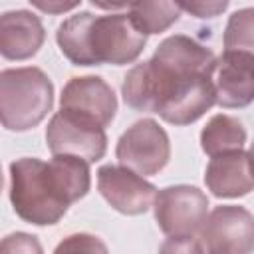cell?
<instances>
[{
  "label": "cell",
  "instance_id": "1",
  "mask_svg": "<svg viewBox=\"0 0 254 254\" xmlns=\"http://www.w3.org/2000/svg\"><path fill=\"white\" fill-rule=\"evenodd\" d=\"M89 163L73 155H54L48 163L22 157L10 165V202L30 224H56L67 206L87 194Z\"/></svg>",
  "mask_w": 254,
  "mask_h": 254
},
{
  "label": "cell",
  "instance_id": "2",
  "mask_svg": "<svg viewBox=\"0 0 254 254\" xmlns=\"http://www.w3.org/2000/svg\"><path fill=\"white\" fill-rule=\"evenodd\" d=\"M121 91L129 107L157 113L173 125L194 123L216 103L210 73L179 71L155 58L133 65Z\"/></svg>",
  "mask_w": 254,
  "mask_h": 254
},
{
  "label": "cell",
  "instance_id": "3",
  "mask_svg": "<svg viewBox=\"0 0 254 254\" xmlns=\"http://www.w3.org/2000/svg\"><path fill=\"white\" fill-rule=\"evenodd\" d=\"M56 42L73 65H123L141 56L147 36L127 12H77L58 26Z\"/></svg>",
  "mask_w": 254,
  "mask_h": 254
},
{
  "label": "cell",
  "instance_id": "4",
  "mask_svg": "<svg viewBox=\"0 0 254 254\" xmlns=\"http://www.w3.org/2000/svg\"><path fill=\"white\" fill-rule=\"evenodd\" d=\"M54 105V85L40 67H10L0 73V119L8 131L36 127Z\"/></svg>",
  "mask_w": 254,
  "mask_h": 254
},
{
  "label": "cell",
  "instance_id": "5",
  "mask_svg": "<svg viewBox=\"0 0 254 254\" xmlns=\"http://www.w3.org/2000/svg\"><path fill=\"white\" fill-rule=\"evenodd\" d=\"M115 155L121 167L139 177L157 175L171 159L169 135L155 119H139L119 137Z\"/></svg>",
  "mask_w": 254,
  "mask_h": 254
},
{
  "label": "cell",
  "instance_id": "6",
  "mask_svg": "<svg viewBox=\"0 0 254 254\" xmlns=\"http://www.w3.org/2000/svg\"><path fill=\"white\" fill-rule=\"evenodd\" d=\"M208 216V196L190 185H175L157 192L155 220L167 236H194Z\"/></svg>",
  "mask_w": 254,
  "mask_h": 254
},
{
  "label": "cell",
  "instance_id": "7",
  "mask_svg": "<svg viewBox=\"0 0 254 254\" xmlns=\"http://www.w3.org/2000/svg\"><path fill=\"white\" fill-rule=\"evenodd\" d=\"M46 143L54 155H73L87 163L103 159L107 151V135L101 125L62 109L46 127Z\"/></svg>",
  "mask_w": 254,
  "mask_h": 254
},
{
  "label": "cell",
  "instance_id": "8",
  "mask_svg": "<svg viewBox=\"0 0 254 254\" xmlns=\"http://www.w3.org/2000/svg\"><path fill=\"white\" fill-rule=\"evenodd\" d=\"M206 254H252L254 216L236 204L216 206L200 228Z\"/></svg>",
  "mask_w": 254,
  "mask_h": 254
},
{
  "label": "cell",
  "instance_id": "9",
  "mask_svg": "<svg viewBox=\"0 0 254 254\" xmlns=\"http://www.w3.org/2000/svg\"><path fill=\"white\" fill-rule=\"evenodd\" d=\"M97 189L115 210L129 216L147 212L157 198V189L127 167L103 165L97 171Z\"/></svg>",
  "mask_w": 254,
  "mask_h": 254
},
{
  "label": "cell",
  "instance_id": "10",
  "mask_svg": "<svg viewBox=\"0 0 254 254\" xmlns=\"http://www.w3.org/2000/svg\"><path fill=\"white\" fill-rule=\"evenodd\" d=\"M60 109L91 119L105 129L115 117L117 97L111 85L97 75L71 77L62 89Z\"/></svg>",
  "mask_w": 254,
  "mask_h": 254
},
{
  "label": "cell",
  "instance_id": "11",
  "mask_svg": "<svg viewBox=\"0 0 254 254\" xmlns=\"http://www.w3.org/2000/svg\"><path fill=\"white\" fill-rule=\"evenodd\" d=\"M216 103L240 109L254 101V58L244 52H222L212 71Z\"/></svg>",
  "mask_w": 254,
  "mask_h": 254
},
{
  "label": "cell",
  "instance_id": "12",
  "mask_svg": "<svg viewBox=\"0 0 254 254\" xmlns=\"http://www.w3.org/2000/svg\"><path fill=\"white\" fill-rule=\"evenodd\" d=\"M204 183L218 198H236L254 190V173L248 153L240 149L210 157L204 171Z\"/></svg>",
  "mask_w": 254,
  "mask_h": 254
},
{
  "label": "cell",
  "instance_id": "13",
  "mask_svg": "<svg viewBox=\"0 0 254 254\" xmlns=\"http://www.w3.org/2000/svg\"><path fill=\"white\" fill-rule=\"evenodd\" d=\"M46 38L42 20L28 10H12L0 16V54L6 60H28L38 54Z\"/></svg>",
  "mask_w": 254,
  "mask_h": 254
},
{
  "label": "cell",
  "instance_id": "14",
  "mask_svg": "<svg viewBox=\"0 0 254 254\" xmlns=\"http://www.w3.org/2000/svg\"><path fill=\"white\" fill-rule=\"evenodd\" d=\"M244 143H246L244 125L236 117L226 113H218L210 117L200 131V147L208 157L240 151Z\"/></svg>",
  "mask_w": 254,
  "mask_h": 254
},
{
  "label": "cell",
  "instance_id": "15",
  "mask_svg": "<svg viewBox=\"0 0 254 254\" xmlns=\"http://www.w3.org/2000/svg\"><path fill=\"white\" fill-rule=\"evenodd\" d=\"M127 14L137 24V28L149 36V34H161L167 28H171L179 16H181V4L179 2H131L127 8Z\"/></svg>",
  "mask_w": 254,
  "mask_h": 254
},
{
  "label": "cell",
  "instance_id": "16",
  "mask_svg": "<svg viewBox=\"0 0 254 254\" xmlns=\"http://www.w3.org/2000/svg\"><path fill=\"white\" fill-rule=\"evenodd\" d=\"M224 52H244L254 58V8H240L228 18Z\"/></svg>",
  "mask_w": 254,
  "mask_h": 254
},
{
  "label": "cell",
  "instance_id": "17",
  "mask_svg": "<svg viewBox=\"0 0 254 254\" xmlns=\"http://www.w3.org/2000/svg\"><path fill=\"white\" fill-rule=\"evenodd\" d=\"M54 254H109V250L101 238L87 232H77L65 236L56 246Z\"/></svg>",
  "mask_w": 254,
  "mask_h": 254
},
{
  "label": "cell",
  "instance_id": "18",
  "mask_svg": "<svg viewBox=\"0 0 254 254\" xmlns=\"http://www.w3.org/2000/svg\"><path fill=\"white\" fill-rule=\"evenodd\" d=\"M0 254H44V248L34 234L14 232L2 238Z\"/></svg>",
  "mask_w": 254,
  "mask_h": 254
},
{
  "label": "cell",
  "instance_id": "19",
  "mask_svg": "<svg viewBox=\"0 0 254 254\" xmlns=\"http://www.w3.org/2000/svg\"><path fill=\"white\" fill-rule=\"evenodd\" d=\"M159 254H204V250L194 236H169L161 244Z\"/></svg>",
  "mask_w": 254,
  "mask_h": 254
},
{
  "label": "cell",
  "instance_id": "20",
  "mask_svg": "<svg viewBox=\"0 0 254 254\" xmlns=\"http://www.w3.org/2000/svg\"><path fill=\"white\" fill-rule=\"evenodd\" d=\"M181 10H187L189 14L196 16V18H214L220 12H224L228 8V2H179Z\"/></svg>",
  "mask_w": 254,
  "mask_h": 254
},
{
  "label": "cell",
  "instance_id": "21",
  "mask_svg": "<svg viewBox=\"0 0 254 254\" xmlns=\"http://www.w3.org/2000/svg\"><path fill=\"white\" fill-rule=\"evenodd\" d=\"M32 6L44 10V12H50V14H60V12H67V10H73L79 6V2H42V0H32Z\"/></svg>",
  "mask_w": 254,
  "mask_h": 254
},
{
  "label": "cell",
  "instance_id": "22",
  "mask_svg": "<svg viewBox=\"0 0 254 254\" xmlns=\"http://www.w3.org/2000/svg\"><path fill=\"white\" fill-rule=\"evenodd\" d=\"M248 159H250V167H252V173H254V143L250 145V151H248Z\"/></svg>",
  "mask_w": 254,
  "mask_h": 254
}]
</instances>
